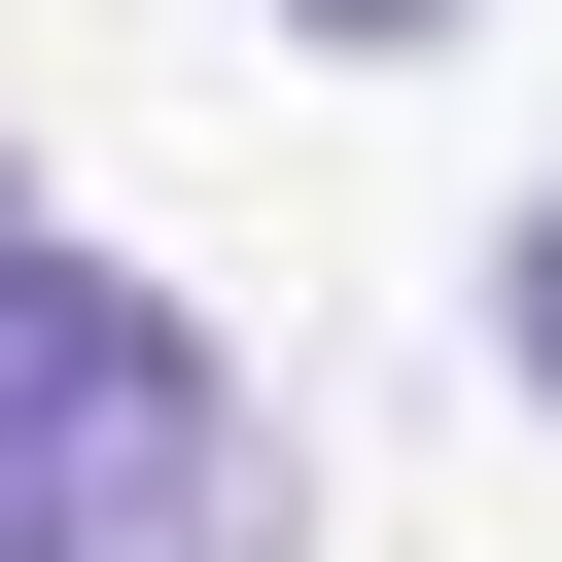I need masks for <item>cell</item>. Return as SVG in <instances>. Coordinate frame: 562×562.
<instances>
[{"label": "cell", "instance_id": "1", "mask_svg": "<svg viewBox=\"0 0 562 562\" xmlns=\"http://www.w3.org/2000/svg\"><path fill=\"white\" fill-rule=\"evenodd\" d=\"M246 492H281L246 351L105 246H0V562H246Z\"/></svg>", "mask_w": 562, "mask_h": 562}, {"label": "cell", "instance_id": "2", "mask_svg": "<svg viewBox=\"0 0 562 562\" xmlns=\"http://www.w3.org/2000/svg\"><path fill=\"white\" fill-rule=\"evenodd\" d=\"M492 386H527V422H562V176H527V211H492Z\"/></svg>", "mask_w": 562, "mask_h": 562}, {"label": "cell", "instance_id": "3", "mask_svg": "<svg viewBox=\"0 0 562 562\" xmlns=\"http://www.w3.org/2000/svg\"><path fill=\"white\" fill-rule=\"evenodd\" d=\"M281 35H351V70H422V35H457V0H281Z\"/></svg>", "mask_w": 562, "mask_h": 562}, {"label": "cell", "instance_id": "4", "mask_svg": "<svg viewBox=\"0 0 562 562\" xmlns=\"http://www.w3.org/2000/svg\"><path fill=\"white\" fill-rule=\"evenodd\" d=\"M0 246H35V176H0Z\"/></svg>", "mask_w": 562, "mask_h": 562}]
</instances>
